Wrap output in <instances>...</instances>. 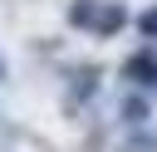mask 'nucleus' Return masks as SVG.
<instances>
[{"label": "nucleus", "instance_id": "f03ea898", "mask_svg": "<svg viewBox=\"0 0 157 152\" xmlns=\"http://www.w3.org/2000/svg\"><path fill=\"white\" fill-rule=\"evenodd\" d=\"M118 25H123V10H118V5H103L98 20H93V34H113Z\"/></svg>", "mask_w": 157, "mask_h": 152}, {"label": "nucleus", "instance_id": "20e7f679", "mask_svg": "<svg viewBox=\"0 0 157 152\" xmlns=\"http://www.w3.org/2000/svg\"><path fill=\"white\" fill-rule=\"evenodd\" d=\"M142 34H157V10H147V15H142Z\"/></svg>", "mask_w": 157, "mask_h": 152}, {"label": "nucleus", "instance_id": "7ed1b4c3", "mask_svg": "<svg viewBox=\"0 0 157 152\" xmlns=\"http://www.w3.org/2000/svg\"><path fill=\"white\" fill-rule=\"evenodd\" d=\"M123 118H128V123H142V103H137V98H132V103H123Z\"/></svg>", "mask_w": 157, "mask_h": 152}, {"label": "nucleus", "instance_id": "f257e3e1", "mask_svg": "<svg viewBox=\"0 0 157 152\" xmlns=\"http://www.w3.org/2000/svg\"><path fill=\"white\" fill-rule=\"evenodd\" d=\"M98 10H103L98 0H74V5H69V25H74V29H93Z\"/></svg>", "mask_w": 157, "mask_h": 152}]
</instances>
